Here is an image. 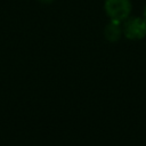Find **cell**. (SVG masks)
<instances>
[{
  "mask_svg": "<svg viewBox=\"0 0 146 146\" xmlns=\"http://www.w3.org/2000/svg\"><path fill=\"white\" fill-rule=\"evenodd\" d=\"M122 34V27L120 25V22L116 21H111L104 30V35L110 42H115L120 39Z\"/></svg>",
  "mask_w": 146,
  "mask_h": 146,
  "instance_id": "3957f363",
  "label": "cell"
},
{
  "mask_svg": "<svg viewBox=\"0 0 146 146\" xmlns=\"http://www.w3.org/2000/svg\"><path fill=\"white\" fill-rule=\"evenodd\" d=\"M104 9L111 21L124 22L131 13L130 0H105Z\"/></svg>",
  "mask_w": 146,
  "mask_h": 146,
  "instance_id": "6da1fadb",
  "label": "cell"
},
{
  "mask_svg": "<svg viewBox=\"0 0 146 146\" xmlns=\"http://www.w3.org/2000/svg\"><path fill=\"white\" fill-rule=\"evenodd\" d=\"M40 2H42V3H51L54 0H39Z\"/></svg>",
  "mask_w": 146,
  "mask_h": 146,
  "instance_id": "277c9868",
  "label": "cell"
},
{
  "mask_svg": "<svg viewBox=\"0 0 146 146\" xmlns=\"http://www.w3.org/2000/svg\"><path fill=\"white\" fill-rule=\"evenodd\" d=\"M144 19H145V22H146V7H145V9H144V17H143Z\"/></svg>",
  "mask_w": 146,
  "mask_h": 146,
  "instance_id": "5b68a950",
  "label": "cell"
},
{
  "mask_svg": "<svg viewBox=\"0 0 146 146\" xmlns=\"http://www.w3.org/2000/svg\"><path fill=\"white\" fill-rule=\"evenodd\" d=\"M125 38L130 40H140L146 36V22L141 17L127 18L122 29Z\"/></svg>",
  "mask_w": 146,
  "mask_h": 146,
  "instance_id": "7a4b0ae2",
  "label": "cell"
}]
</instances>
